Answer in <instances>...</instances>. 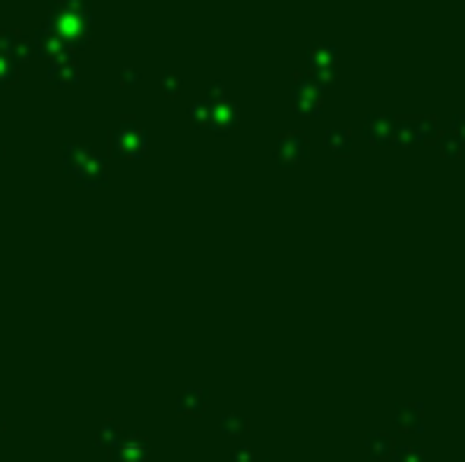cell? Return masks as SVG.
<instances>
[{"label":"cell","instance_id":"cell-1","mask_svg":"<svg viewBox=\"0 0 465 462\" xmlns=\"http://www.w3.org/2000/svg\"><path fill=\"white\" fill-rule=\"evenodd\" d=\"M396 130H399V120L389 118V114H370L367 118V133L374 139H389L396 136Z\"/></svg>","mask_w":465,"mask_h":462},{"label":"cell","instance_id":"cell-2","mask_svg":"<svg viewBox=\"0 0 465 462\" xmlns=\"http://www.w3.org/2000/svg\"><path fill=\"white\" fill-rule=\"evenodd\" d=\"M326 146L333 152H348V146H352V133H348L345 127H333V130L326 133Z\"/></svg>","mask_w":465,"mask_h":462},{"label":"cell","instance_id":"cell-3","mask_svg":"<svg viewBox=\"0 0 465 462\" xmlns=\"http://www.w3.org/2000/svg\"><path fill=\"white\" fill-rule=\"evenodd\" d=\"M367 449H370V453H387V449H389V437H383V434H370V437H367Z\"/></svg>","mask_w":465,"mask_h":462},{"label":"cell","instance_id":"cell-4","mask_svg":"<svg viewBox=\"0 0 465 462\" xmlns=\"http://www.w3.org/2000/svg\"><path fill=\"white\" fill-rule=\"evenodd\" d=\"M405 405H408V409L399 412V421L405 424V428H412V424H415V415L421 418V405H418V402H405Z\"/></svg>","mask_w":465,"mask_h":462},{"label":"cell","instance_id":"cell-5","mask_svg":"<svg viewBox=\"0 0 465 462\" xmlns=\"http://www.w3.org/2000/svg\"><path fill=\"white\" fill-rule=\"evenodd\" d=\"M443 149H452V152L462 149V139H459L452 130H446V133H443Z\"/></svg>","mask_w":465,"mask_h":462}]
</instances>
